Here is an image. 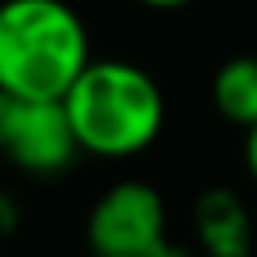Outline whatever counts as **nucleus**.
I'll use <instances>...</instances> for the list:
<instances>
[{"label":"nucleus","instance_id":"nucleus-11","mask_svg":"<svg viewBox=\"0 0 257 257\" xmlns=\"http://www.w3.org/2000/svg\"><path fill=\"white\" fill-rule=\"evenodd\" d=\"M0 257H4V253H0Z\"/></svg>","mask_w":257,"mask_h":257},{"label":"nucleus","instance_id":"nucleus-5","mask_svg":"<svg viewBox=\"0 0 257 257\" xmlns=\"http://www.w3.org/2000/svg\"><path fill=\"white\" fill-rule=\"evenodd\" d=\"M193 233L205 257H253V221L237 189L209 185L193 201Z\"/></svg>","mask_w":257,"mask_h":257},{"label":"nucleus","instance_id":"nucleus-6","mask_svg":"<svg viewBox=\"0 0 257 257\" xmlns=\"http://www.w3.org/2000/svg\"><path fill=\"white\" fill-rule=\"evenodd\" d=\"M213 104L237 128L257 124V56H229L213 72Z\"/></svg>","mask_w":257,"mask_h":257},{"label":"nucleus","instance_id":"nucleus-9","mask_svg":"<svg viewBox=\"0 0 257 257\" xmlns=\"http://www.w3.org/2000/svg\"><path fill=\"white\" fill-rule=\"evenodd\" d=\"M137 4H145V8H185V4H193V0H137Z\"/></svg>","mask_w":257,"mask_h":257},{"label":"nucleus","instance_id":"nucleus-3","mask_svg":"<svg viewBox=\"0 0 257 257\" xmlns=\"http://www.w3.org/2000/svg\"><path fill=\"white\" fill-rule=\"evenodd\" d=\"M84 245L92 257H165L169 209L149 181L108 185L84 221Z\"/></svg>","mask_w":257,"mask_h":257},{"label":"nucleus","instance_id":"nucleus-1","mask_svg":"<svg viewBox=\"0 0 257 257\" xmlns=\"http://www.w3.org/2000/svg\"><path fill=\"white\" fill-rule=\"evenodd\" d=\"M64 112L80 153L124 161L161 137L165 92L133 60H88L64 92Z\"/></svg>","mask_w":257,"mask_h":257},{"label":"nucleus","instance_id":"nucleus-2","mask_svg":"<svg viewBox=\"0 0 257 257\" xmlns=\"http://www.w3.org/2000/svg\"><path fill=\"white\" fill-rule=\"evenodd\" d=\"M92 60L88 28L64 0H0V88L64 100Z\"/></svg>","mask_w":257,"mask_h":257},{"label":"nucleus","instance_id":"nucleus-8","mask_svg":"<svg viewBox=\"0 0 257 257\" xmlns=\"http://www.w3.org/2000/svg\"><path fill=\"white\" fill-rule=\"evenodd\" d=\"M245 169H249V177L257 185V124L245 128Z\"/></svg>","mask_w":257,"mask_h":257},{"label":"nucleus","instance_id":"nucleus-7","mask_svg":"<svg viewBox=\"0 0 257 257\" xmlns=\"http://www.w3.org/2000/svg\"><path fill=\"white\" fill-rule=\"evenodd\" d=\"M16 225H20V205L12 201V193H4V189H0V241H4V237H12V233H16Z\"/></svg>","mask_w":257,"mask_h":257},{"label":"nucleus","instance_id":"nucleus-4","mask_svg":"<svg viewBox=\"0 0 257 257\" xmlns=\"http://www.w3.org/2000/svg\"><path fill=\"white\" fill-rule=\"evenodd\" d=\"M0 153L32 177L64 173L80 153L64 100L16 96L0 88Z\"/></svg>","mask_w":257,"mask_h":257},{"label":"nucleus","instance_id":"nucleus-10","mask_svg":"<svg viewBox=\"0 0 257 257\" xmlns=\"http://www.w3.org/2000/svg\"><path fill=\"white\" fill-rule=\"evenodd\" d=\"M165 257H193V253H189L185 245H169V253H165Z\"/></svg>","mask_w":257,"mask_h":257}]
</instances>
